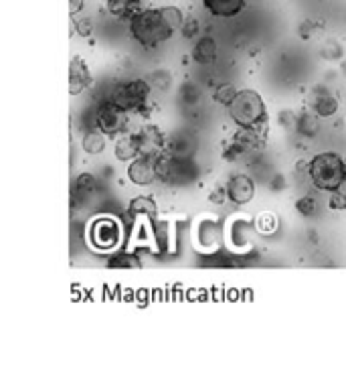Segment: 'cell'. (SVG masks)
<instances>
[{
	"mask_svg": "<svg viewBox=\"0 0 346 373\" xmlns=\"http://www.w3.org/2000/svg\"><path fill=\"white\" fill-rule=\"evenodd\" d=\"M183 12L176 6L138 10L130 17L132 37L144 47H156L168 41L176 29H183Z\"/></svg>",
	"mask_w": 346,
	"mask_h": 373,
	"instance_id": "1",
	"label": "cell"
},
{
	"mask_svg": "<svg viewBox=\"0 0 346 373\" xmlns=\"http://www.w3.org/2000/svg\"><path fill=\"white\" fill-rule=\"evenodd\" d=\"M308 175L320 191L332 193L346 181V162L336 153H322L310 160Z\"/></svg>",
	"mask_w": 346,
	"mask_h": 373,
	"instance_id": "2",
	"label": "cell"
},
{
	"mask_svg": "<svg viewBox=\"0 0 346 373\" xmlns=\"http://www.w3.org/2000/svg\"><path fill=\"white\" fill-rule=\"evenodd\" d=\"M229 114L233 122H237L241 128H257V126H265L267 122L265 104L261 95L252 90L237 92L235 99L229 104Z\"/></svg>",
	"mask_w": 346,
	"mask_h": 373,
	"instance_id": "3",
	"label": "cell"
},
{
	"mask_svg": "<svg viewBox=\"0 0 346 373\" xmlns=\"http://www.w3.org/2000/svg\"><path fill=\"white\" fill-rule=\"evenodd\" d=\"M156 175L168 185H187L196 177V166L183 156L160 153L156 156Z\"/></svg>",
	"mask_w": 346,
	"mask_h": 373,
	"instance_id": "4",
	"label": "cell"
},
{
	"mask_svg": "<svg viewBox=\"0 0 346 373\" xmlns=\"http://www.w3.org/2000/svg\"><path fill=\"white\" fill-rule=\"evenodd\" d=\"M150 95V86L144 79H134V82H126V84H114L108 90V99L114 106L122 108V110H142L148 102Z\"/></svg>",
	"mask_w": 346,
	"mask_h": 373,
	"instance_id": "5",
	"label": "cell"
},
{
	"mask_svg": "<svg viewBox=\"0 0 346 373\" xmlns=\"http://www.w3.org/2000/svg\"><path fill=\"white\" fill-rule=\"evenodd\" d=\"M126 110L114 106L112 102H103L95 110L94 126L103 134H120L126 128Z\"/></svg>",
	"mask_w": 346,
	"mask_h": 373,
	"instance_id": "6",
	"label": "cell"
},
{
	"mask_svg": "<svg viewBox=\"0 0 346 373\" xmlns=\"http://www.w3.org/2000/svg\"><path fill=\"white\" fill-rule=\"evenodd\" d=\"M128 177L134 185H150L156 179V156L140 155L128 166Z\"/></svg>",
	"mask_w": 346,
	"mask_h": 373,
	"instance_id": "7",
	"label": "cell"
},
{
	"mask_svg": "<svg viewBox=\"0 0 346 373\" xmlns=\"http://www.w3.org/2000/svg\"><path fill=\"white\" fill-rule=\"evenodd\" d=\"M120 240V227L114 219L101 218L92 225V242L101 249L114 248Z\"/></svg>",
	"mask_w": 346,
	"mask_h": 373,
	"instance_id": "8",
	"label": "cell"
},
{
	"mask_svg": "<svg viewBox=\"0 0 346 373\" xmlns=\"http://www.w3.org/2000/svg\"><path fill=\"white\" fill-rule=\"evenodd\" d=\"M92 86V73L88 63L81 57H73L71 65H69V92L71 95L85 92Z\"/></svg>",
	"mask_w": 346,
	"mask_h": 373,
	"instance_id": "9",
	"label": "cell"
},
{
	"mask_svg": "<svg viewBox=\"0 0 346 373\" xmlns=\"http://www.w3.org/2000/svg\"><path fill=\"white\" fill-rule=\"evenodd\" d=\"M253 195H255V185H253V181L247 175H235L227 183V197L237 205L250 203Z\"/></svg>",
	"mask_w": 346,
	"mask_h": 373,
	"instance_id": "10",
	"label": "cell"
},
{
	"mask_svg": "<svg viewBox=\"0 0 346 373\" xmlns=\"http://www.w3.org/2000/svg\"><path fill=\"white\" fill-rule=\"evenodd\" d=\"M308 102H310L312 110H314L320 118H330V116H334V114L338 112V99L328 92V90L316 88V90H312V93H310Z\"/></svg>",
	"mask_w": 346,
	"mask_h": 373,
	"instance_id": "11",
	"label": "cell"
},
{
	"mask_svg": "<svg viewBox=\"0 0 346 373\" xmlns=\"http://www.w3.org/2000/svg\"><path fill=\"white\" fill-rule=\"evenodd\" d=\"M138 140H140V155L158 156L162 153L164 134L158 130L156 126H146V128L138 134Z\"/></svg>",
	"mask_w": 346,
	"mask_h": 373,
	"instance_id": "12",
	"label": "cell"
},
{
	"mask_svg": "<svg viewBox=\"0 0 346 373\" xmlns=\"http://www.w3.org/2000/svg\"><path fill=\"white\" fill-rule=\"evenodd\" d=\"M233 142H235V146L241 151V155H243V153L257 151V149H261L263 142H265V130L259 132V126H257V128H241V130L235 134Z\"/></svg>",
	"mask_w": 346,
	"mask_h": 373,
	"instance_id": "13",
	"label": "cell"
},
{
	"mask_svg": "<svg viewBox=\"0 0 346 373\" xmlns=\"http://www.w3.org/2000/svg\"><path fill=\"white\" fill-rule=\"evenodd\" d=\"M205 8L217 17H233L237 12H241V8L245 6V0H203Z\"/></svg>",
	"mask_w": 346,
	"mask_h": 373,
	"instance_id": "14",
	"label": "cell"
},
{
	"mask_svg": "<svg viewBox=\"0 0 346 373\" xmlns=\"http://www.w3.org/2000/svg\"><path fill=\"white\" fill-rule=\"evenodd\" d=\"M192 59L196 63H203V65L215 61L217 59V43H215V39L203 37L192 49Z\"/></svg>",
	"mask_w": 346,
	"mask_h": 373,
	"instance_id": "15",
	"label": "cell"
},
{
	"mask_svg": "<svg viewBox=\"0 0 346 373\" xmlns=\"http://www.w3.org/2000/svg\"><path fill=\"white\" fill-rule=\"evenodd\" d=\"M116 156L122 162H130L140 156V140L138 136H122L116 142Z\"/></svg>",
	"mask_w": 346,
	"mask_h": 373,
	"instance_id": "16",
	"label": "cell"
},
{
	"mask_svg": "<svg viewBox=\"0 0 346 373\" xmlns=\"http://www.w3.org/2000/svg\"><path fill=\"white\" fill-rule=\"evenodd\" d=\"M81 146H83V151L88 153V155H97V153H101L103 149H105V134L101 132V130H90L85 136H83V142H81Z\"/></svg>",
	"mask_w": 346,
	"mask_h": 373,
	"instance_id": "17",
	"label": "cell"
},
{
	"mask_svg": "<svg viewBox=\"0 0 346 373\" xmlns=\"http://www.w3.org/2000/svg\"><path fill=\"white\" fill-rule=\"evenodd\" d=\"M130 213L132 216H148L154 218L156 216V203L150 197H136L130 203Z\"/></svg>",
	"mask_w": 346,
	"mask_h": 373,
	"instance_id": "18",
	"label": "cell"
},
{
	"mask_svg": "<svg viewBox=\"0 0 346 373\" xmlns=\"http://www.w3.org/2000/svg\"><path fill=\"white\" fill-rule=\"evenodd\" d=\"M136 6L138 4L134 0H108V10L114 17H128L130 12L136 15L138 12V10H134Z\"/></svg>",
	"mask_w": 346,
	"mask_h": 373,
	"instance_id": "19",
	"label": "cell"
},
{
	"mask_svg": "<svg viewBox=\"0 0 346 373\" xmlns=\"http://www.w3.org/2000/svg\"><path fill=\"white\" fill-rule=\"evenodd\" d=\"M138 266H140L138 258L132 254H124V251L110 260V268H138Z\"/></svg>",
	"mask_w": 346,
	"mask_h": 373,
	"instance_id": "20",
	"label": "cell"
},
{
	"mask_svg": "<svg viewBox=\"0 0 346 373\" xmlns=\"http://www.w3.org/2000/svg\"><path fill=\"white\" fill-rule=\"evenodd\" d=\"M237 95V90L231 84H221L219 88L215 90V102H219L223 106H229Z\"/></svg>",
	"mask_w": 346,
	"mask_h": 373,
	"instance_id": "21",
	"label": "cell"
},
{
	"mask_svg": "<svg viewBox=\"0 0 346 373\" xmlns=\"http://www.w3.org/2000/svg\"><path fill=\"white\" fill-rule=\"evenodd\" d=\"M330 207H332V209H346V181L332 191V195H330Z\"/></svg>",
	"mask_w": 346,
	"mask_h": 373,
	"instance_id": "22",
	"label": "cell"
},
{
	"mask_svg": "<svg viewBox=\"0 0 346 373\" xmlns=\"http://www.w3.org/2000/svg\"><path fill=\"white\" fill-rule=\"evenodd\" d=\"M300 132L304 136H314L318 132V122H316L314 114H302L300 118Z\"/></svg>",
	"mask_w": 346,
	"mask_h": 373,
	"instance_id": "23",
	"label": "cell"
},
{
	"mask_svg": "<svg viewBox=\"0 0 346 373\" xmlns=\"http://www.w3.org/2000/svg\"><path fill=\"white\" fill-rule=\"evenodd\" d=\"M296 207H298V211L302 213V216H312L316 211V201L312 199V197H302L298 203H296Z\"/></svg>",
	"mask_w": 346,
	"mask_h": 373,
	"instance_id": "24",
	"label": "cell"
},
{
	"mask_svg": "<svg viewBox=\"0 0 346 373\" xmlns=\"http://www.w3.org/2000/svg\"><path fill=\"white\" fill-rule=\"evenodd\" d=\"M77 186H79V189H83V191H94L95 179L92 177V175H81V177L77 179Z\"/></svg>",
	"mask_w": 346,
	"mask_h": 373,
	"instance_id": "25",
	"label": "cell"
},
{
	"mask_svg": "<svg viewBox=\"0 0 346 373\" xmlns=\"http://www.w3.org/2000/svg\"><path fill=\"white\" fill-rule=\"evenodd\" d=\"M73 25H75V29L79 31L81 37H88V35H92V31H94L90 21H73Z\"/></svg>",
	"mask_w": 346,
	"mask_h": 373,
	"instance_id": "26",
	"label": "cell"
},
{
	"mask_svg": "<svg viewBox=\"0 0 346 373\" xmlns=\"http://www.w3.org/2000/svg\"><path fill=\"white\" fill-rule=\"evenodd\" d=\"M181 31H183L185 37H194V32L199 31V23H196L194 19H189V21L183 23V29H181Z\"/></svg>",
	"mask_w": 346,
	"mask_h": 373,
	"instance_id": "27",
	"label": "cell"
},
{
	"mask_svg": "<svg viewBox=\"0 0 346 373\" xmlns=\"http://www.w3.org/2000/svg\"><path fill=\"white\" fill-rule=\"evenodd\" d=\"M83 4H85V0H69V10H71V15L79 12V10L83 8Z\"/></svg>",
	"mask_w": 346,
	"mask_h": 373,
	"instance_id": "28",
	"label": "cell"
},
{
	"mask_svg": "<svg viewBox=\"0 0 346 373\" xmlns=\"http://www.w3.org/2000/svg\"><path fill=\"white\" fill-rule=\"evenodd\" d=\"M225 195H227V191H217V193H213V195H211V201H215V203H223Z\"/></svg>",
	"mask_w": 346,
	"mask_h": 373,
	"instance_id": "29",
	"label": "cell"
},
{
	"mask_svg": "<svg viewBox=\"0 0 346 373\" xmlns=\"http://www.w3.org/2000/svg\"><path fill=\"white\" fill-rule=\"evenodd\" d=\"M134 2H136V4H140V2H144V0H134Z\"/></svg>",
	"mask_w": 346,
	"mask_h": 373,
	"instance_id": "30",
	"label": "cell"
}]
</instances>
